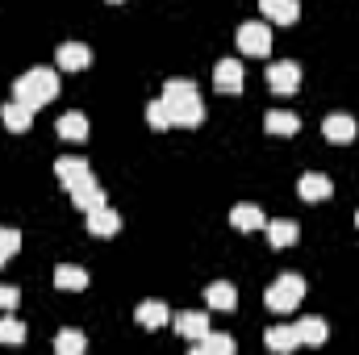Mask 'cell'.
I'll return each instance as SVG.
<instances>
[{"label":"cell","mask_w":359,"mask_h":355,"mask_svg":"<svg viewBox=\"0 0 359 355\" xmlns=\"http://www.w3.org/2000/svg\"><path fill=\"white\" fill-rule=\"evenodd\" d=\"M172 113V126H184V130H196L205 121V100L192 80H168L163 84V96H159Z\"/></svg>","instance_id":"1"},{"label":"cell","mask_w":359,"mask_h":355,"mask_svg":"<svg viewBox=\"0 0 359 355\" xmlns=\"http://www.w3.org/2000/svg\"><path fill=\"white\" fill-rule=\"evenodd\" d=\"M55 96H59V72H50V67H29L25 76L13 80V100L29 105L34 113H38L42 105H50Z\"/></svg>","instance_id":"2"},{"label":"cell","mask_w":359,"mask_h":355,"mask_svg":"<svg viewBox=\"0 0 359 355\" xmlns=\"http://www.w3.org/2000/svg\"><path fill=\"white\" fill-rule=\"evenodd\" d=\"M301 297H305V280H301L297 272H284V276H276L268 284L264 305H268L271 314H292V309L301 305Z\"/></svg>","instance_id":"3"},{"label":"cell","mask_w":359,"mask_h":355,"mask_svg":"<svg viewBox=\"0 0 359 355\" xmlns=\"http://www.w3.org/2000/svg\"><path fill=\"white\" fill-rule=\"evenodd\" d=\"M238 51H243V55H255V59L271 55V25L268 21H247V25H238Z\"/></svg>","instance_id":"4"},{"label":"cell","mask_w":359,"mask_h":355,"mask_svg":"<svg viewBox=\"0 0 359 355\" xmlns=\"http://www.w3.org/2000/svg\"><path fill=\"white\" fill-rule=\"evenodd\" d=\"M268 88L271 92H280V96H292V92L301 88V67L297 63H271L268 67Z\"/></svg>","instance_id":"5"},{"label":"cell","mask_w":359,"mask_h":355,"mask_svg":"<svg viewBox=\"0 0 359 355\" xmlns=\"http://www.w3.org/2000/svg\"><path fill=\"white\" fill-rule=\"evenodd\" d=\"M67 192H72V205H76L80 213H92V209L109 205V201H104V188H100V184H96L92 176H88V180H80V184H72Z\"/></svg>","instance_id":"6"},{"label":"cell","mask_w":359,"mask_h":355,"mask_svg":"<svg viewBox=\"0 0 359 355\" xmlns=\"http://www.w3.org/2000/svg\"><path fill=\"white\" fill-rule=\"evenodd\" d=\"M213 88L226 92V96L243 92V63H238V59H222V63L213 67Z\"/></svg>","instance_id":"7"},{"label":"cell","mask_w":359,"mask_h":355,"mask_svg":"<svg viewBox=\"0 0 359 355\" xmlns=\"http://www.w3.org/2000/svg\"><path fill=\"white\" fill-rule=\"evenodd\" d=\"M55 176H59V184H63V188H72V184L88 180L92 168H88V159H84V155H59V163H55Z\"/></svg>","instance_id":"8"},{"label":"cell","mask_w":359,"mask_h":355,"mask_svg":"<svg viewBox=\"0 0 359 355\" xmlns=\"http://www.w3.org/2000/svg\"><path fill=\"white\" fill-rule=\"evenodd\" d=\"M297 192H301V201H330L334 196V184H330V176H322V172H305V176L297 180Z\"/></svg>","instance_id":"9"},{"label":"cell","mask_w":359,"mask_h":355,"mask_svg":"<svg viewBox=\"0 0 359 355\" xmlns=\"http://www.w3.org/2000/svg\"><path fill=\"white\" fill-rule=\"evenodd\" d=\"M55 63L63 67V72H84L92 63V51L84 46V42H63L59 51H55Z\"/></svg>","instance_id":"10"},{"label":"cell","mask_w":359,"mask_h":355,"mask_svg":"<svg viewBox=\"0 0 359 355\" xmlns=\"http://www.w3.org/2000/svg\"><path fill=\"white\" fill-rule=\"evenodd\" d=\"M84 217H88V234H96V239H113V234L121 230V217H117V209H109V205L92 209Z\"/></svg>","instance_id":"11"},{"label":"cell","mask_w":359,"mask_h":355,"mask_svg":"<svg viewBox=\"0 0 359 355\" xmlns=\"http://www.w3.org/2000/svg\"><path fill=\"white\" fill-rule=\"evenodd\" d=\"M172 326L180 330V339H192V343H196V339H205V335L213 330V326H209V318H205L201 309H184Z\"/></svg>","instance_id":"12"},{"label":"cell","mask_w":359,"mask_h":355,"mask_svg":"<svg viewBox=\"0 0 359 355\" xmlns=\"http://www.w3.org/2000/svg\"><path fill=\"white\" fill-rule=\"evenodd\" d=\"M205 301H209V309H222V314H230V309L238 305V288H234L230 280H213V284L205 288Z\"/></svg>","instance_id":"13"},{"label":"cell","mask_w":359,"mask_h":355,"mask_svg":"<svg viewBox=\"0 0 359 355\" xmlns=\"http://www.w3.org/2000/svg\"><path fill=\"white\" fill-rule=\"evenodd\" d=\"M355 117H347V113H330V117H326V121H322V134H326V138H330V142H339V147H343V142H351V138H355Z\"/></svg>","instance_id":"14"},{"label":"cell","mask_w":359,"mask_h":355,"mask_svg":"<svg viewBox=\"0 0 359 355\" xmlns=\"http://www.w3.org/2000/svg\"><path fill=\"white\" fill-rule=\"evenodd\" d=\"M259 13L268 21H280V25H292L301 17V0H259Z\"/></svg>","instance_id":"15"},{"label":"cell","mask_w":359,"mask_h":355,"mask_svg":"<svg viewBox=\"0 0 359 355\" xmlns=\"http://www.w3.org/2000/svg\"><path fill=\"white\" fill-rule=\"evenodd\" d=\"M0 121H4L13 134H25V130L34 126V109H29V105H21V100H8V105L0 109Z\"/></svg>","instance_id":"16"},{"label":"cell","mask_w":359,"mask_h":355,"mask_svg":"<svg viewBox=\"0 0 359 355\" xmlns=\"http://www.w3.org/2000/svg\"><path fill=\"white\" fill-rule=\"evenodd\" d=\"M230 226L251 234V230H264V226H268V217H264V209H259V205H234V209H230Z\"/></svg>","instance_id":"17"},{"label":"cell","mask_w":359,"mask_h":355,"mask_svg":"<svg viewBox=\"0 0 359 355\" xmlns=\"http://www.w3.org/2000/svg\"><path fill=\"white\" fill-rule=\"evenodd\" d=\"M55 288H63V293H84L88 288V272L76 264H59L55 267Z\"/></svg>","instance_id":"18"},{"label":"cell","mask_w":359,"mask_h":355,"mask_svg":"<svg viewBox=\"0 0 359 355\" xmlns=\"http://www.w3.org/2000/svg\"><path fill=\"white\" fill-rule=\"evenodd\" d=\"M264 130H268V134H280V138H292V134L301 130V117L288 113V109H271L268 117H264Z\"/></svg>","instance_id":"19"},{"label":"cell","mask_w":359,"mask_h":355,"mask_svg":"<svg viewBox=\"0 0 359 355\" xmlns=\"http://www.w3.org/2000/svg\"><path fill=\"white\" fill-rule=\"evenodd\" d=\"M134 318H138V326H147V330H159V326L172 322V314H168L163 301H142V305L134 309Z\"/></svg>","instance_id":"20"},{"label":"cell","mask_w":359,"mask_h":355,"mask_svg":"<svg viewBox=\"0 0 359 355\" xmlns=\"http://www.w3.org/2000/svg\"><path fill=\"white\" fill-rule=\"evenodd\" d=\"M264 230H268V243L276 247V251H280V247H292V243L301 239V226H297V222H288V217H280V222H268Z\"/></svg>","instance_id":"21"},{"label":"cell","mask_w":359,"mask_h":355,"mask_svg":"<svg viewBox=\"0 0 359 355\" xmlns=\"http://www.w3.org/2000/svg\"><path fill=\"white\" fill-rule=\"evenodd\" d=\"M292 326H297V339H301L305 347H322V343L330 339V330H326L322 318H301V322H292Z\"/></svg>","instance_id":"22"},{"label":"cell","mask_w":359,"mask_h":355,"mask_svg":"<svg viewBox=\"0 0 359 355\" xmlns=\"http://www.w3.org/2000/svg\"><path fill=\"white\" fill-rule=\"evenodd\" d=\"M264 343H268V351H276V355H288L292 347H301L297 326H271L268 335H264Z\"/></svg>","instance_id":"23"},{"label":"cell","mask_w":359,"mask_h":355,"mask_svg":"<svg viewBox=\"0 0 359 355\" xmlns=\"http://www.w3.org/2000/svg\"><path fill=\"white\" fill-rule=\"evenodd\" d=\"M59 138L84 142V138H88V117H84V113H63V117H59Z\"/></svg>","instance_id":"24"},{"label":"cell","mask_w":359,"mask_h":355,"mask_svg":"<svg viewBox=\"0 0 359 355\" xmlns=\"http://www.w3.org/2000/svg\"><path fill=\"white\" fill-rule=\"evenodd\" d=\"M196 355H234V339L230 335H205V339H196Z\"/></svg>","instance_id":"25"},{"label":"cell","mask_w":359,"mask_h":355,"mask_svg":"<svg viewBox=\"0 0 359 355\" xmlns=\"http://www.w3.org/2000/svg\"><path fill=\"white\" fill-rule=\"evenodd\" d=\"M84 347H88V339L80 330H59V339H55V351L59 355H80Z\"/></svg>","instance_id":"26"},{"label":"cell","mask_w":359,"mask_h":355,"mask_svg":"<svg viewBox=\"0 0 359 355\" xmlns=\"http://www.w3.org/2000/svg\"><path fill=\"white\" fill-rule=\"evenodd\" d=\"M147 126H151V130H172V113H168L163 100H151V105H147Z\"/></svg>","instance_id":"27"},{"label":"cell","mask_w":359,"mask_h":355,"mask_svg":"<svg viewBox=\"0 0 359 355\" xmlns=\"http://www.w3.org/2000/svg\"><path fill=\"white\" fill-rule=\"evenodd\" d=\"M0 343H25V322H17L13 309L8 318H0Z\"/></svg>","instance_id":"28"},{"label":"cell","mask_w":359,"mask_h":355,"mask_svg":"<svg viewBox=\"0 0 359 355\" xmlns=\"http://www.w3.org/2000/svg\"><path fill=\"white\" fill-rule=\"evenodd\" d=\"M17 251H21V234L8 230V226H0V264H8Z\"/></svg>","instance_id":"29"},{"label":"cell","mask_w":359,"mask_h":355,"mask_svg":"<svg viewBox=\"0 0 359 355\" xmlns=\"http://www.w3.org/2000/svg\"><path fill=\"white\" fill-rule=\"evenodd\" d=\"M17 301H21V293L13 284H0V309H17Z\"/></svg>","instance_id":"30"},{"label":"cell","mask_w":359,"mask_h":355,"mask_svg":"<svg viewBox=\"0 0 359 355\" xmlns=\"http://www.w3.org/2000/svg\"><path fill=\"white\" fill-rule=\"evenodd\" d=\"M109 4H121V0H109Z\"/></svg>","instance_id":"31"},{"label":"cell","mask_w":359,"mask_h":355,"mask_svg":"<svg viewBox=\"0 0 359 355\" xmlns=\"http://www.w3.org/2000/svg\"><path fill=\"white\" fill-rule=\"evenodd\" d=\"M355 226H359V213H355Z\"/></svg>","instance_id":"32"}]
</instances>
